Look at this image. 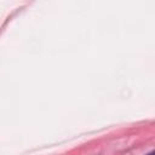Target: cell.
I'll return each instance as SVG.
<instances>
[{
    "instance_id": "1",
    "label": "cell",
    "mask_w": 155,
    "mask_h": 155,
    "mask_svg": "<svg viewBox=\"0 0 155 155\" xmlns=\"http://www.w3.org/2000/svg\"><path fill=\"white\" fill-rule=\"evenodd\" d=\"M149 155H154V153H150V154H149Z\"/></svg>"
}]
</instances>
